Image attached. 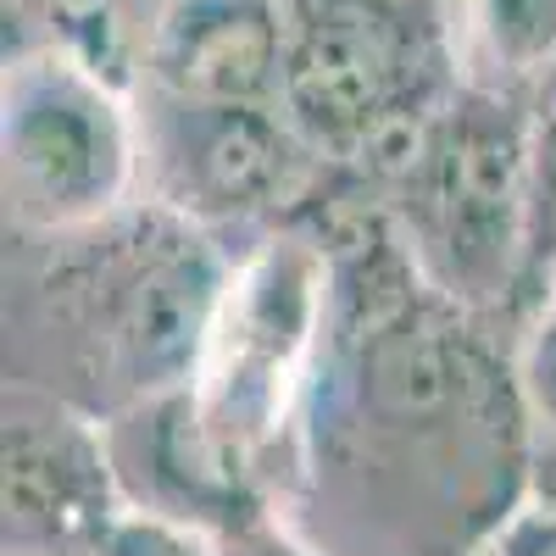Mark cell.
I'll return each instance as SVG.
<instances>
[{"mask_svg":"<svg viewBox=\"0 0 556 556\" xmlns=\"http://www.w3.org/2000/svg\"><path fill=\"white\" fill-rule=\"evenodd\" d=\"M412 267L456 306H501L529 267V106L451 84L379 156Z\"/></svg>","mask_w":556,"mask_h":556,"instance_id":"obj_1","label":"cell"},{"mask_svg":"<svg viewBox=\"0 0 556 556\" xmlns=\"http://www.w3.org/2000/svg\"><path fill=\"white\" fill-rule=\"evenodd\" d=\"M285 7H301V0H285Z\"/></svg>","mask_w":556,"mask_h":556,"instance_id":"obj_16","label":"cell"},{"mask_svg":"<svg viewBox=\"0 0 556 556\" xmlns=\"http://www.w3.org/2000/svg\"><path fill=\"white\" fill-rule=\"evenodd\" d=\"M518 401L529 406V417L545 434H556V295L529 329V345L518 362Z\"/></svg>","mask_w":556,"mask_h":556,"instance_id":"obj_11","label":"cell"},{"mask_svg":"<svg viewBox=\"0 0 556 556\" xmlns=\"http://www.w3.org/2000/svg\"><path fill=\"white\" fill-rule=\"evenodd\" d=\"M96 556H228L217 545H206L195 529L184 523H167V518H117L112 534L101 540Z\"/></svg>","mask_w":556,"mask_h":556,"instance_id":"obj_12","label":"cell"},{"mask_svg":"<svg viewBox=\"0 0 556 556\" xmlns=\"http://www.w3.org/2000/svg\"><path fill=\"white\" fill-rule=\"evenodd\" d=\"M484 556H556V513L540 506V501L523 506V513H513L490 534Z\"/></svg>","mask_w":556,"mask_h":556,"instance_id":"obj_13","label":"cell"},{"mask_svg":"<svg viewBox=\"0 0 556 556\" xmlns=\"http://www.w3.org/2000/svg\"><path fill=\"white\" fill-rule=\"evenodd\" d=\"M139 146L156 178V201L190 217H235L273 206L312 146L295 134L285 106H212L151 89V112H139Z\"/></svg>","mask_w":556,"mask_h":556,"instance_id":"obj_6","label":"cell"},{"mask_svg":"<svg viewBox=\"0 0 556 556\" xmlns=\"http://www.w3.org/2000/svg\"><path fill=\"white\" fill-rule=\"evenodd\" d=\"M551 295H556V285H551Z\"/></svg>","mask_w":556,"mask_h":556,"instance_id":"obj_17","label":"cell"},{"mask_svg":"<svg viewBox=\"0 0 556 556\" xmlns=\"http://www.w3.org/2000/svg\"><path fill=\"white\" fill-rule=\"evenodd\" d=\"M529 484H534V501L556 513V434H545V445L534 451V462H529Z\"/></svg>","mask_w":556,"mask_h":556,"instance_id":"obj_15","label":"cell"},{"mask_svg":"<svg viewBox=\"0 0 556 556\" xmlns=\"http://www.w3.org/2000/svg\"><path fill=\"white\" fill-rule=\"evenodd\" d=\"M529 267L523 295L556 285V67L529 84Z\"/></svg>","mask_w":556,"mask_h":556,"instance_id":"obj_10","label":"cell"},{"mask_svg":"<svg viewBox=\"0 0 556 556\" xmlns=\"http://www.w3.org/2000/svg\"><path fill=\"white\" fill-rule=\"evenodd\" d=\"M0 167L23 223L96 228L128 201L146 167L139 117L96 62L67 51L28 56L0 89Z\"/></svg>","mask_w":556,"mask_h":556,"instance_id":"obj_5","label":"cell"},{"mask_svg":"<svg viewBox=\"0 0 556 556\" xmlns=\"http://www.w3.org/2000/svg\"><path fill=\"white\" fill-rule=\"evenodd\" d=\"M228 278L235 267L201 217L156 201L96 223V240L56 273L51 290L89 367L117 395L139 401L190 390Z\"/></svg>","mask_w":556,"mask_h":556,"instance_id":"obj_2","label":"cell"},{"mask_svg":"<svg viewBox=\"0 0 556 556\" xmlns=\"http://www.w3.org/2000/svg\"><path fill=\"white\" fill-rule=\"evenodd\" d=\"M290 51L285 0H162L146 67L151 89L212 106H278Z\"/></svg>","mask_w":556,"mask_h":556,"instance_id":"obj_8","label":"cell"},{"mask_svg":"<svg viewBox=\"0 0 556 556\" xmlns=\"http://www.w3.org/2000/svg\"><path fill=\"white\" fill-rule=\"evenodd\" d=\"M228 556H306V551L285 534L262 529V523H235L228 529Z\"/></svg>","mask_w":556,"mask_h":556,"instance_id":"obj_14","label":"cell"},{"mask_svg":"<svg viewBox=\"0 0 556 556\" xmlns=\"http://www.w3.org/2000/svg\"><path fill=\"white\" fill-rule=\"evenodd\" d=\"M451 62L456 39L434 0H301L278 106L312 156L379 162L456 84Z\"/></svg>","mask_w":556,"mask_h":556,"instance_id":"obj_4","label":"cell"},{"mask_svg":"<svg viewBox=\"0 0 556 556\" xmlns=\"http://www.w3.org/2000/svg\"><path fill=\"white\" fill-rule=\"evenodd\" d=\"M329 251L301 235L267 240L235 267L195 379L178 390L184 468H195L201 490L235 484V473L285 429L329 317Z\"/></svg>","mask_w":556,"mask_h":556,"instance_id":"obj_3","label":"cell"},{"mask_svg":"<svg viewBox=\"0 0 556 556\" xmlns=\"http://www.w3.org/2000/svg\"><path fill=\"white\" fill-rule=\"evenodd\" d=\"M451 39L479 84H534L556 67V0H456Z\"/></svg>","mask_w":556,"mask_h":556,"instance_id":"obj_9","label":"cell"},{"mask_svg":"<svg viewBox=\"0 0 556 556\" xmlns=\"http://www.w3.org/2000/svg\"><path fill=\"white\" fill-rule=\"evenodd\" d=\"M7 556H96L123 518L101 434L45 395H7L0 429Z\"/></svg>","mask_w":556,"mask_h":556,"instance_id":"obj_7","label":"cell"}]
</instances>
